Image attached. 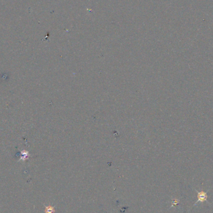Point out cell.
Masks as SVG:
<instances>
[{
    "mask_svg": "<svg viewBox=\"0 0 213 213\" xmlns=\"http://www.w3.org/2000/svg\"><path fill=\"white\" fill-rule=\"evenodd\" d=\"M195 191L197 192L198 193V201L195 203V204H194L193 206H195L196 205H198V203H204L205 201H207L208 203H209V202L207 201V198H208V196H207V192L209 191V189L207 190V191H197L196 189H195Z\"/></svg>",
    "mask_w": 213,
    "mask_h": 213,
    "instance_id": "1",
    "label": "cell"
},
{
    "mask_svg": "<svg viewBox=\"0 0 213 213\" xmlns=\"http://www.w3.org/2000/svg\"><path fill=\"white\" fill-rule=\"evenodd\" d=\"M55 212V210H54V207L51 206H48L46 207V209H45V213H54Z\"/></svg>",
    "mask_w": 213,
    "mask_h": 213,
    "instance_id": "2",
    "label": "cell"
},
{
    "mask_svg": "<svg viewBox=\"0 0 213 213\" xmlns=\"http://www.w3.org/2000/svg\"><path fill=\"white\" fill-rule=\"evenodd\" d=\"M179 203V200H178V199H173V201H172V205H171V206L173 207L174 206L177 205Z\"/></svg>",
    "mask_w": 213,
    "mask_h": 213,
    "instance_id": "3",
    "label": "cell"
}]
</instances>
